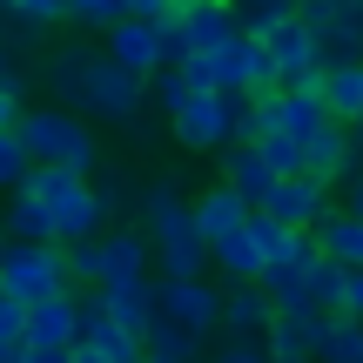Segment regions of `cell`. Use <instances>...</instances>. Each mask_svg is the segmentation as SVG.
Segmentation results:
<instances>
[{"instance_id": "19", "label": "cell", "mask_w": 363, "mask_h": 363, "mask_svg": "<svg viewBox=\"0 0 363 363\" xmlns=\"http://www.w3.org/2000/svg\"><path fill=\"white\" fill-rule=\"evenodd\" d=\"M189 208H195V229H202L208 242H222V235H235V229H242V222H249V202H242V195H235L229 182H222V175L208 182V189L195 195Z\"/></svg>"}, {"instance_id": "1", "label": "cell", "mask_w": 363, "mask_h": 363, "mask_svg": "<svg viewBox=\"0 0 363 363\" xmlns=\"http://www.w3.org/2000/svg\"><path fill=\"white\" fill-rule=\"evenodd\" d=\"M40 81H48V94L61 108H74L88 121H108V128H128L148 108L142 74H128L108 48H88V40H61L48 54V67H40Z\"/></svg>"}, {"instance_id": "25", "label": "cell", "mask_w": 363, "mask_h": 363, "mask_svg": "<svg viewBox=\"0 0 363 363\" xmlns=\"http://www.w3.org/2000/svg\"><path fill=\"white\" fill-rule=\"evenodd\" d=\"M208 269H222L229 283H256V276H262V249H256V235L235 229V235H222V242H208Z\"/></svg>"}, {"instance_id": "21", "label": "cell", "mask_w": 363, "mask_h": 363, "mask_svg": "<svg viewBox=\"0 0 363 363\" xmlns=\"http://www.w3.org/2000/svg\"><path fill=\"white\" fill-rule=\"evenodd\" d=\"M357 357H363V316H350V310H323V316H316L310 363H357Z\"/></svg>"}, {"instance_id": "24", "label": "cell", "mask_w": 363, "mask_h": 363, "mask_svg": "<svg viewBox=\"0 0 363 363\" xmlns=\"http://www.w3.org/2000/svg\"><path fill=\"white\" fill-rule=\"evenodd\" d=\"M316 249H323V256H337V262H363V216L357 208H330L323 222H316Z\"/></svg>"}, {"instance_id": "7", "label": "cell", "mask_w": 363, "mask_h": 363, "mask_svg": "<svg viewBox=\"0 0 363 363\" xmlns=\"http://www.w3.org/2000/svg\"><path fill=\"white\" fill-rule=\"evenodd\" d=\"M202 67H208V88H229V94H262V88H276L269 40H262V34H242V27H235L229 40H216V48L202 54Z\"/></svg>"}, {"instance_id": "29", "label": "cell", "mask_w": 363, "mask_h": 363, "mask_svg": "<svg viewBox=\"0 0 363 363\" xmlns=\"http://www.w3.org/2000/svg\"><path fill=\"white\" fill-rule=\"evenodd\" d=\"M229 13H235V27H242V34H269L276 21H289V13H296V0H229Z\"/></svg>"}, {"instance_id": "13", "label": "cell", "mask_w": 363, "mask_h": 363, "mask_svg": "<svg viewBox=\"0 0 363 363\" xmlns=\"http://www.w3.org/2000/svg\"><path fill=\"white\" fill-rule=\"evenodd\" d=\"M21 343H40V350H74V343H81V289H54V296L27 303Z\"/></svg>"}, {"instance_id": "44", "label": "cell", "mask_w": 363, "mask_h": 363, "mask_svg": "<svg viewBox=\"0 0 363 363\" xmlns=\"http://www.w3.org/2000/svg\"><path fill=\"white\" fill-rule=\"evenodd\" d=\"M357 142H363V135H357Z\"/></svg>"}, {"instance_id": "27", "label": "cell", "mask_w": 363, "mask_h": 363, "mask_svg": "<svg viewBox=\"0 0 363 363\" xmlns=\"http://www.w3.org/2000/svg\"><path fill=\"white\" fill-rule=\"evenodd\" d=\"M343 276H350V262H337V256H323V249H316V256H310V283H303V296H310L316 310H343Z\"/></svg>"}, {"instance_id": "42", "label": "cell", "mask_w": 363, "mask_h": 363, "mask_svg": "<svg viewBox=\"0 0 363 363\" xmlns=\"http://www.w3.org/2000/svg\"><path fill=\"white\" fill-rule=\"evenodd\" d=\"M0 363H7V343H0Z\"/></svg>"}, {"instance_id": "17", "label": "cell", "mask_w": 363, "mask_h": 363, "mask_svg": "<svg viewBox=\"0 0 363 363\" xmlns=\"http://www.w3.org/2000/svg\"><path fill=\"white\" fill-rule=\"evenodd\" d=\"M94 296H101V316H115V323H121V330H135V337L155 323V283H148V276H128V283H101Z\"/></svg>"}, {"instance_id": "28", "label": "cell", "mask_w": 363, "mask_h": 363, "mask_svg": "<svg viewBox=\"0 0 363 363\" xmlns=\"http://www.w3.org/2000/svg\"><path fill=\"white\" fill-rule=\"evenodd\" d=\"M142 88H148V108L175 115V108H182V101L195 94V81H189V67H182V61H169V67H155V74H148Z\"/></svg>"}, {"instance_id": "20", "label": "cell", "mask_w": 363, "mask_h": 363, "mask_svg": "<svg viewBox=\"0 0 363 363\" xmlns=\"http://www.w3.org/2000/svg\"><path fill=\"white\" fill-rule=\"evenodd\" d=\"M222 162V182H229L235 195H242L249 208L269 195V182H276V169H269V155H262L256 142H229V155H216Z\"/></svg>"}, {"instance_id": "34", "label": "cell", "mask_w": 363, "mask_h": 363, "mask_svg": "<svg viewBox=\"0 0 363 363\" xmlns=\"http://www.w3.org/2000/svg\"><path fill=\"white\" fill-rule=\"evenodd\" d=\"M21 330H27V303L0 289V343H7V350H21Z\"/></svg>"}, {"instance_id": "12", "label": "cell", "mask_w": 363, "mask_h": 363, "mask_svg": "<svg viewBox=\"0 0 363 363\" xmlns=\"http://www.w3.org/2000/svg\"><path fill=\"white\" fill-rule=\"evenodd\" d=\"M155 316H175L182 330L208 337L216 316H222V289L202 283V276H162V283H155Z\"/></svg>"}, {"instance_id": "41", "label": "cell", "mask_w": 363, "mask_h": 363, "mask_svg": "<svg viewBox=\"0 0 363 363\" xmlns=\"http://www.w3.org/2000/svg\"><path fill=\"white\" fill-rule=\"evenodd\" d=\"M67 363H108L101 350H88V343H74V350H67Z\"/></svg>"}, {"instance_id": "14", "label": "cell", "mask_w": 363, "mask_h": 363, "mask_svg": "<svg viewBox=\"0 0 363 363\" xmlns=\"http://www.w3.org/2000/svg\"><path fill=\"white\" fill-rule=\"evenodd\" d=\"M303 169H310V175H323L330 189H337V182H350V175L363 169V142H357L350 128H343L337 115H330L323 128H316L310 142H303Z\"/></svg>"}, {"instance_id": "5", "label": "cell", "mask_w": 363, "mask_h": 363, "mask_svg": "<svg viewBox=\"0 0 363 363\" xmlns=\"http://www.w3.org/2000/svg\"><path fill=\"white\" fill-rule=\"evenodd\" d=\"M235 101H242V94H229V88H195L189 101L169 115L175 148H189V155H216V148H229L235 142Z\"/></svg>"}, {"instance_id": "18", "label": "cell", "mask_w": 363, "mask_h": 363, "mask_svg": "<svg viewBox=\"0 0 363 363\" xmlns=\"http://www.w3.org/2000/svg\"><path fill=\"white\" fill-rule=\"evenodd\" d=\"M316 88H323V108H330V115H337L350 135H363V61H330Z\"/></svg>"}, {"instance_id": "35", "label": "cell", "mask_w": 363, "mask_h": 363, "mask_svg": "<svg viewBox=\"0 0 363 363\" xmlns=\"http://www.w3.org/2000/svg\"><path fill=\"white\" fill-rule=\"evenodd\" d=\"M202 363H276L269 350H262V343H222L216 357H202Z\"/></svg>"}, {"instance_id": "43", "label": "cell", "mask_w": 363, "mask_h": 363, "mask_svg": "<svg viewBox=\"0 0 363 363\" xmlns=\"http://www.w3.org/2000/svg\"><path fill=\"white\" fill-rule=\"evenodd\" d=\"M0 249H7V229H0Z\"/></svg>"}, {"instance_id": "32", "label": "cell", "mask_w": 363, "mask_h": 363, "mask_svg": "<svg viewBox=\"0 0 363 363\" xmlns=\"http://www.w3.org/2000/svg\"><path fill=\"white\" fill-rule=\"evenodd\" d=\"M27 169H34V155H27V142L13 128H0V189H21Z\"/></svg>"}, {"instance_id": "11", "label": "cell", "mask_w": 363, "mask_h": 363, "mask_svg": "<svg viewBox=\"0 0 363 363\" xmlns=\"http://www.w3.org/2000/svg\"><path fill=\"white\" fill-rule=\"evenodd\" d=\"M101 48L115 54L128 74H155V67H169V34H162V21H148V13H121L115 27L101 34Z\"/></svg>"}, {"instance_id": "38", "label": "cell", "mask_w": 363, "mask_h": 363, "mask_svg": "<svg viewBox=\"0 0 363 363\" xmlns=\"http://www.w3.org/2000/svg\"><path fill=\"white\" fill-rule=\"evenodd\" d=\"M343 310L363 316V262H350V276H343Z\"/></svg>"}, {"instance_id": "36", "label": "cell", "mask_w": 363, "mask_h": 363, "mask_svg": "<svg viewBox=\"0 0 363 363\" xmlns=\"http://www.w3.org/2000/svg\"><path fill=\"white\" fill-rule=\"evenodd\" d=\"M21 81H0V128H13V121H21Z\"/></svg>"}, {"instance_id": "45", "label": "cell", "mask_w": 363, "mask_h": 363, "mask_svg": "<svg viewBox=\"0 0 363 363\" xmlns=\"http://www.w3.org/2000/svg\"><path fill=\"white\" fill-rule=\"evenodd\" d=\"M148 363H155V357H148Z\"/></svg>"}, {"instance_id": "39", "label": "cell", "mask_w": 363, "mask_h": 363, "mask_svg": "<svg viewBox=\"0 0 363 363\" xmlns=\"http://www.w3.org/2000/svg\"><path fill=\"white\" fill-rule=\"evenodd\" d=\"M175 0H121V13H148V21H162Z\"/></svg>"}, {"instance_id": "23", "label": "cell", "mask_w": 363, "mask_h": 363, "mask_svg": "<svg viewBox=\"0 0 363 363\" xmlns=\"http://www.w3.org/2000/svg\"><path fill=\"white\" fill-rule=\"evenodd\" d=\"M13 202L0 208V229H7V242H54V216H48V202H40L34 189H7Z\"/></svg>"}, {"instance_id": "4", "label": "cell", "mask_w": 363, "mask_h": 363, "mask_svg": "<svg viewBox=\"0 0 363 363\" xmlns=\"http://www.w3.org/2000/svg\"><path fill=\"white\" fill-rule=\"evenodd\" d=\"M13 135L27 142L34 162H61V169H81V175H94V162H101V148H94V135H88V115H74V108H61V101L21 108Z\"/></svg>"}, {"instance_id": "15", "label": "cell", "mask_w": 363, "mask_h": 363, "mask_svg": "<svg viewBox=\"0 0 363 363\" xmlns=\"http://www.w3.org/2000/svg\"><path fill=\"white\" fill-rule=\"evenodd\" d=\"M269 316H276V303H269V289H262V283H229V289H222L216 330H222L229 343H262Z\"/></svg>"}, {"instance_id": "6", "label": "cell", "mask_w": 363, "mask_h": 363, "mask_svg": "<svg viewBox=\"0 0 363 363\" xmlns=\"http://www.w3.org/2000/svg\"><path fill=\"white\" fill-rule=\"evenodd\" d=\"M0 289L21 303H40L54 289H74L67 276V249L61 242H7L0 249Z\"/></svg>"}, {"instance_id": "2", "label": "cell", "mask_w": 363, "mask_h": 363, "mask_svg": "<svg viewBox=\"0 0 363 363\" xmlns=\"http://www.w3.org/2000/svg\"><path fill=\"white\" fill-rule=\"evenodd\" d=\"M142 229L155 242V269L162 276H202L208 269V235L195 229V208L175 182H142Z\"/></svg>"}, {"instance_id": "26", "label": "cell", "mask_w": 363, "mask_h": 363, "mask_svg": "<svg viewBox=\"0 0 363 363\" xmlns=\"http://www.w3.org/2000/svg\"><path fill=\"white\" fill-rule=\"evenodd\" d=\"M142 350L155 357V363H202V337L182 330L175 316H155V323L142 330Z\"/></svg>"}, {"instance_id": "31", "label": "cell", "mask_w": 363, "mask_h": 363, "mask_svg": "<svg viewBox=\"0 0 363 363\" xmlns=\"http://www.w3.org/2000/svg\"><path fill=\"white\" fill-rule=\"evenodd\" d=\"M0 13H7L13 27H34V34H40V27H54V21H67L61 0H0Z\"/></svg>"}, {"instance_id": "22", "label": "cell", "mask_w": 363, "mask_h": 363, "mask_svg": "<svg viewBox=\"0 0 363 363\" xmlns=\"http://www.w3.org/2000/svg\"><path fill=\"white\" fill-rule=\"evenodd\" d=\"M148 262H155V242H148L142 229H115V235H101V283L148 276ZM101 283H94V289H101Z\"/></svg>"}, {"instance_id": "3", "label": "cell", "mask_w": 363, "mask_h": 363, "mask_svg": "<svg viewBox=\"0 0 363 363\" xmlns=\"http://www.w3.org/2000/svg\"><path fill=\"white\" fill-rule=\"evenodd\" d=\"M27 189L48 202L54 216V242H81V235H101L108 229V208L94 195V182L81 169H61V162H34L27 169Z\"/></svg>"}, {"instance_id": "40", "label": "cell", "mask_w": 363, "mask_h": 363, "mask_svg": "<svg viewBox=\"0 0 363 363\" xmlns=\"http://www.w3.org/2000/svg\"><path fill=\"white\" fill-rule=\"evenodd\" d=\"M343 189H350V195H343V208H357V216H363V169H357L350 182H343Z\"/></svg>"}, {"instance_id": "30", "label": "cell", "mask_w": 363, "mask_h": 363, "mask_svg": "<svg viewBox=\"0 0 363 363\" xmlns=\"http://www.w3.org/2000/svg\"><path fill=\"white\" fill-rule=\"evenodd\" d=\"M61 13L74 27H88V34H108V27L121 21V0H61Z\"/></svg>"}, {"instance_id": "16", "label": "cell", "mask_w": 363, "mask_h": 363, "mask_svg": "<svg viewBox=\"0 0 363 363\" xmlns=\"http://www.w3.org/2000/svg\"><path fill=\"white\" fill-rule=\"evenodd\" d=\"M262 108H269V128H283V135H296V142H310L316 128L330 121V108H323V88H262Z\"/></svg>"}, {"instance_id": "46", "label": "cell", "mask_w": 363, "mask_h": 363, "mask_svg": "<svg viewBox=\"0 0 363 363\" xmlns=\"http://www.w3.org/2000/svg\"><path fill=\"white\" fill-rule=\"evenodd\" d=\"M357 363H363V357H357Z\"/></svg>"}, {"instance_id": "8", "label": "cell", "mask_w": 363, "mask_h": 363, "mask_svg": "<svg viewBox=\"0 0 363 363\" xmlns=\"http://www.w3.org/2000/svg\"><path fill=\"white\" fill-rule=\"evenodd\" d=\"M296 21L323 40V61H363V0H296Z\"/></svg>"}, {"instance_id": "10", "label": "cell", "mask_w": 363, "mask_h": 363, "mask_svg": "<svg viewBox=\"0 0 363 363\" xmlns=\"http://www.w3.org/2000/svg\"><path fill=\"white\" fill-rule=\"evenodd\" d=\"M256 208H269L276 222H289V229H316V222L330 216V182L323 175H310V169H289V175H276L269 182V195H262Z\"/></svg>"}, {"instance_id": "37", "label": "cell", "mask_w": 363, "mask_h": 363, "mask_svg": "<svg viewBox=\"0 0 363 363\" xmlns=\"http://www.w3.org/2000/svg\"><path fill=\"white\" fill-rule=\"evenodd\" d=\"M94 195H101V208H108V216H121V208H128V182H115V175H108V182H94Z\"/></svg>"}, {"instance_id": "33", "label": "cell", "mask_w": 363, "mask_h": 363, "mask_svg": "<svg viewBox=\"0 0 363 363\" xmlns=\"http://www.w3.org/2000/svg\"><path fill=\"white\" fill-rule=\"evenodd\" d=\"M256 148L269 155V169H276V175L303 169V142H296V135H283V128H262V135H256Z\"/></svg>"}, {"instance_id": "9", "label": "cell", "mask_w": 363, "mask_h": 363, "mask_svg": "<svg viewBox=\"0 0 363 363\" xmlns=\"http://www.w3.org/2000/svg\"><path fill=\"white\" fill-rule=\"evenodd\" d=\"M262 40H269V61H276V88H310V81H323V67H330L323 61V40H316L296 13L276 21Z\"/></svg>"}]
</instances>
